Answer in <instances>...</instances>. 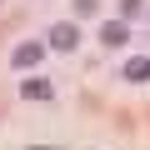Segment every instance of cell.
I'll list each match as a JSON object with an SVG mask.
<instances>
[{
  "mask_svg": "<svg viewBox=\"0 0 150 150\" xmlns=\"http://www.w3.org/2000/svg\"><path fill=\"white\" fill-rule=\"evenodd\" d=\"M50 50H75L80 45V30H75L70 20H60V25H50V40H45Z\"/></svg>",
  "mask_w": 150,
  "mask_h": 150,
  "instance_id": "1",
  "label": "cell"
},
{
  "mask_svg": "<svg viewBox=\"0 0 150 150\" xmlns=\"http://www.w3.org/2000/svg\"><path fill=\"white\" fill-rule=\"evenodd\" d=\"M100 45H110V50L130 45V25H125V20H105V25H100Z\"/></svg>",
  "mask_w": 150,
  "mask_h": 150,
  "instance_id": "2",
  "label": "cell"
},
{
  "mask_svg": "<svg viewBox=\"0 0 150 150\" xmlns=\"http://www.w3.org/2000/svg\"><path fill=\"white\" fill-rule=\"evenodd\" d=\"M120 75H125V80H130V85H145V80H150V55H130Z\"/></svg>",
  "mask_w": 150,
  "mask_h": 150,
  "instance_id": "3",
  "label": "cell"
},
{
  "mask_svg": "<svg viewBox=\"0 0 150 150\" xmlns=\"http://www.w3.org/2000/svg\"><path fill=\"white\" fill-rule=\"evenodd\" d=\"M40 55H45V45H40V40H25V45H15V55H10V60H15V70H30Z\"/></svg>",
  "mask_w": 150,
  "mask_h": 150,
  "instance_id": "4",
  "label": "cell"
},
{
  "mask_svg": "<svg viewBox=\"0 0 150 150\" xmlns=\"http://www.w3.org/2000/svg\"><path fill=\"white\" fill-rule=\"evenodd\" d=\"M20 95H25V100H55V85L35 75V80H20Z\"/></svg>",
  "mask_w": 150,
  "mask_h": 150,
  "instance_id": "5",
  "label": "cell"
},
{
  "mask_svg": "<svg viewBox=\"0 0 150 150\" xmlns=\"http://www.w3.org/2000/svg\"><path fill=\"white\" fill-rule=\"evenodd\" d=\"M140 10H145L140 0H120V20H125V25H130V20H140Z\"/></svg>",
  "mask_w": 150,
  "mask_h": 150,
  "instance_id": "6",
  "label": "cell"
},
{
  "mask_svg": "<svg viewBox=\"0 0 150 150\" xmlns=\"http://www.w3.org/2000/svg\"><path fill=\"white\" fill-rule=\"evenodd\" d=\"M75 15H95V0H75Z\"/></svg>",
  "mask_w": 150,
  "mask_h": 150,
  "instance_id": "7",
  "label": "cell"
},
{
  "mask_svg": "<svg viewBox=\"0 0 150 150\" xmlns=\"http://www.w3.org/2000/svg\"><path fill=\"white\" fill-rule=\"evenodd\" d=\"M25 150H65V145H25Z\"/></svg>",
  "mask_w": 150,
  "mask_h": 150,
  "instance_id": "8",
  "label": "cell"
}]
</instances>
